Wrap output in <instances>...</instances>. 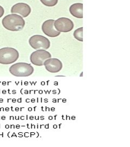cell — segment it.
Listing matches in <instances>:
<instances>
[{"mask_svg": "<svg viewBox=\"0 0 130 147\" xmlns=\"http://www.w3.org/2000/svg\"><path fill=\"white\" fill-rule=\"evenodd\" d=\"M2 25L9 31H19L23 28L25 21L21 16L12 14L5 16L3 19Z\"/></svg>", "mask_w": 130, "mask_h": 147, "instance_id": "cell-1", "label": "cell"}, {"mask_svg": "<svg viewBox=\"0 0 130 147\" xmlns=\"http://www.w3.org/2000/svg\"><path fill=\"white\" fill-rule=\"evenodd\" d=\"M34 69L31 64L26 63H17L11 65L9 72L17 77H27L34 73Z\"/></svg>", "mask_w": 130, "mask_h": 147, "instance_id": "cell-2", "label": "cell"}, {"mask_svg": "<svg viewBox=\"0 0 130 147\" xmlns=\"http://www.w3.org/2000/svg\"><path fill=\"white\" fill-rule=\"evenodd\" d=\"M19 57V53L12 47H4L0 49V64H10L16 62Z\"/></svg>", "mask_w": 130, "mask_h": 147, "instance_id": "cell-3", "label": "cell"}, {"mask_svg": "<svg viewBox=\"0 0 130 147\" xmlns=\"http://www.w3.org/2000/svg\"><path fill=\"white\" fill-rule=\"evenodd\" d=\"M29 43L32 48L35 50H47L51 45L48 39L40 35H35L31 37Z\"/></svg>", "mask_w": 130, "mask_h": 147, "instance_id": "cell-4", "label": "cell"}, {"mask_svg": "<svg viewBox=\"0 0 130 147\" xmlns=\"http://www.w3.org/2000/svg\"><path fill=\"white\" fill-rule=\"evenodd\" d=\"M51 57V54L49 52L45 50H38L31 53L30 60L34 65L42 66L46 60Z\"/></svg>", "mask_w": 130, "mask_h": 147, "instance_id": "cell-5", "label": "cell"}, {"mask_svg": "<svg viewBox=\"0 0 130 147\" xmlns=\"http://www.w3.org/2000/svg\"><path fill=\"white\" fill-rule=\"evenodd\" d=\"M54 27L60 32H68L73 30L74 24L73 22L66 18H61L54 22Z\"/></svg>", "mask_w": 130, "mask_h": 147, "instance_id": "cell-6", "label": "cell"}, {"mask_svg": "<svg viewBox=\"0 0 130 147\" xmlns=\"http://www.w3.org/2000/svg\"><path fill=\"white\" fill-rule=\"evenodd\" d=\"M46 69L52 73L59 72L63 68V63L57 58H49L43 63Z\"/></svg>", "mask_w": 130, "mask_h": 147, "instance_id": "cell-7", "label": "cell"}, {"mask_svg": "<svg viewBox=\"0 0 130 147\" xmlns=\"http://www.w3.org/2000/svg\"><path fill=\"white\" fill-rule=\"evenodd\" d=\"M55 20H48L45 21L42 26V30L43 32L50 37H56L60 35V32L57 31L54 28Z\"/></svg>", "mask_w": 130, "mask_h": 147, "instance_id": "cell-8", "label": "cell"}, {"mask_svg": "<svg viewBox=\"0 0 130 147\" xmlns=\"http://www.w3.org/2000/svg\"><path fill=\"white\" fill-rule=\"evenodd\" d=\"M31 12L30 6L24 3H18L13 5L11 9V13H18L24 18L29 16Z\"/></svg>", "mask_w": 130, "mask_h": 147, "instance_id": "cell-9", "label": "cell"}, {"mask_svg": "<svg viewBox=\"0 0 130 147\" xmlns=\"http://www.w3.org/2000/svg\"><path fill=\"white\" fill-rule=\"evenodd\" d=\"M83 5L80 3H75L69 8L71 14L74 17L81 19L83 18Z\"/></svg>", "mask_w": 130, "mask_h": 147, "instance_id": "cell-10", "label": "cell"}, {"mask_svg": "<svg viewBox=\"0 0 130 147\" xmlns=\"http://www.w3.org/2000/svg\"><path fill=\"white\" fill-rule=\"evenodd\" d=\"M83 28L80 27L74 31L73 34L74 37L79 41L83 42Z\"/></svg>", "mask_w": 130, "mask_h": 147, "instance_id": "cell-11", "label": "cell"}, {"mask_svg": "<svg viewBox=\"0 0 130 147\" xmlns=\"http://www.w3.org/2000/svg\"><path fill=\"white\" fill-rule=\"evenodd\" d=\"M44 5L48 7H53L57 3L58 0H40Z\"/></svg>", "mask_w": 130, "mask_h": 147, "instance_id": "cell-12", "label": "cell"}, {"mask_svg": "<svg viewBox=\"0 0 130 147\" xmlns=\"http://www.w3.org/2000/svg\"><path fill=\"white\" fill-rule=\"evenodd\" d=\"M4 13H5V10H4V9H3V8L2 6L0 5V18H1L2 16H3Z\"/></svg>", "mask_w": 130, "mask_h": 147, "instance_id": "cell-13", "label": "cell"}]
</instances>
